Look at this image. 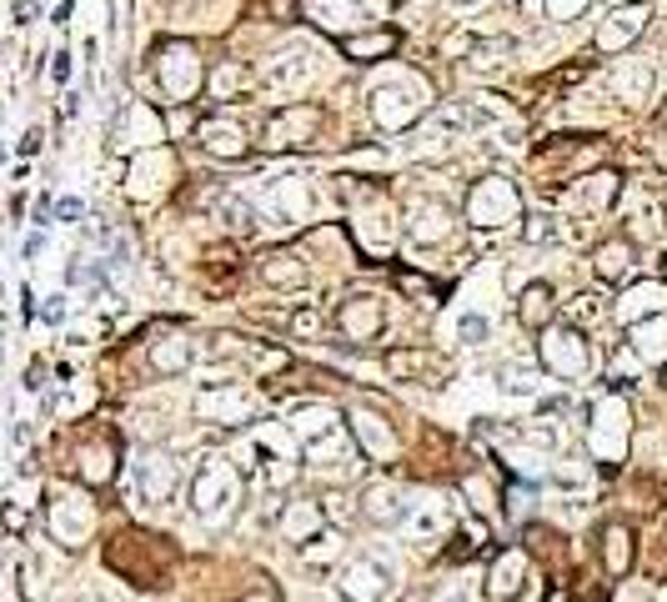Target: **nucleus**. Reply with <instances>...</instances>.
Wrapping results in <instances>:
<instances>
[{"mask_svg":"<svg viewBox=\"0 0 667 602\" xmlns=\"http://www.w3.org/2000/svg\"><path fill=\"white\" fill-rule=\"evenodd\" d=\"M211 91H216V96H241V91H246V71H241V66H221V71L211 76Z\"/></svg>","mask_w":667,"mask_h":602,"instance_id":"nucleus-36","label":"nucleus"},{"mask_svg":"<svg viewBox=\"0 0 667 602\" xmlns=\"http://www.w3.org/2000/svg\"><path fill=\"white\" fill-rule=\"evenodd\" d=\"M662 387H667V362H662Z\"/></svg>","mask_w":667,"mask_h":602,"instance_id":"nucleus-46","label":"nucleus"},{"mask_svg":"<svg viewBox=\"0 0 667 602\" xmlns=\"http://www.w3.org/2000/svg\"><path fill=\"white\" fill-rule=\"evenodd\" d=\"M632 6H637V0H632Z\"/></svg>","mask_w":667,"mask_h":602,"instance_id":"nucleus-50","label":"nucleus"},{"mask_svg":"<svg viewBox=\"0 0 667 602\" xmlns=\"http://www.w3.org/2000/svg\"><path fill=\"white\" fill-rule=\"evenodd\" d=\"M352 427H357V437H362V447H367L372 457H392V447H397V442H392V427H387L382 417L362 412V417H357Z\"/></svg>","mask_w":667,"mask_h":602,"instance_id":"nucleus-26","label":"nucleus"},{"mask_svg":"<svg viewBox=\"0 0 667 602\" xmlns=\"http://www.w3.org/2000/svg\"><path fill=\"white\" fill-rule=\"evenodd\" d=\"M637 352H642L647 362H667V317L637 322Z\"/></svg>","mask_w":667,"mask_h":602,"instance_id":"nucleus-28","label":"nucleus"},{"mask_svg":"<svg viewBox=\"0 0 667 602\" xmlns=\"http://www.w3.org/2000/svg\"><path fill=\"white\" fill-rule=\"evenodd\" d=\"M236 497H241V477L226 457H201L196 472H191V512L211 527H221L231 512H236Z\"/></svg>","mask_w":667,"mask_h":602,"instance_id":"nucleus-1","label":"nucleus"},{"mask_svg":"<svg viewBox=\"0 0 667 602\" xmlns=\"http://www.w3.org/2000/svg\"><path fill=\"white\" fill-rule=\"evenodd\" d=\"M517 211H522V201H517L512 181H502V176H487V181H477V186L467 191V221L482 226V231L517 221Z\"/></svg>","mask_w":667,"mask_h":602,"instance_id":"nucleus-3","label":"nucleus"},{"mask_svg":"<svg viewBox=\"0 0 667 602\" xmlns=\"http://www.w3.org/2000/svg\"><path fill=\"white\" fill-rule=\"evenodd\" d=\"M427 106H432L427 81H422V76H407V71H392V76L377 81V91H372V111H377V121H382L387 131L412 126Z\"/></svg>","mask_w":667,"mask_h":602,"instance_id":"nucleus-2","label":"nucleus"},{"mask_svg":"<svg viewBox=\"0 0 667 602\" xmlns=\"http://www.w3.org/2000/svg\"><path fill=\"white\" fill-rule=\"evenodd\" d=\"M311 51H286V56H276V61H266V71H261V81H266V91H276V96H291V91H301L306 86V76H311Z\"/></svg>","mask_w":667,"mask_h":602,"instance_id":"nucleus-12","label":"nucleus"},{"mask_svg":"<svg viewBox=\"0 0 667 602\" xmlns=\"http://www.w3.org/2000/svg\"><path fill=\"white\" fill-rule=\"evenodd\" d=\"M186 362H191V347H186V342H176V337L151 347V367H156V372H166V377H171V372H186Z\"/></svg>","mask_w":667,"mask_h":602,"instance_id":"nucleus-32","label":"nucleus"},{"mask_svg":"<svg viewBox=\"0 0 667 602\" xmlns=\"http://www.w3.org/2000/svg\"><path fill=\"white\" fill-rule=\"evenodd\" d=\"M342 51H347V61H377V56H392V51H397V36H392V31L342 36Z\"/></svg>","mask_w":667,"mask_h":602,"instance_id":"nucleus-24","label":"nucleus"},{"mask_svg":"<svg viewBox=\"0 0 667 602\" xmlns=\"http://www.w3.org/2000/svg\"><path fill=\"white\" fill-rule=\"evenodd\" d=\"M617 312L632 327L647 322V317H667V281H637V286H627L622 301H617Z\"/></svg>","mask_w":667,"mask_h":602,"instance_id":"nucleus-9","label":"nucleus"},{"mask_svg":"<svg viewBox=\"0 0 667 602\" xmlns=\"http://www.w3.org/2000/svg\"><path fill=\"white\" fill-rule=\"evenodd\" d=\"M612 196H617V176H612V171H597V176H592V186H582V201H587L592 211H597V206H607Z\"/></svg>","mask_w":667,"mask_h":602,"instance_id":"nucleus-34","label":"nucleus"},{"mask_svg":"<svg viewBox=\"0 0 667 602\" xmlns=\"http://www.w3.org/2000/svg\"><path fill=\"white\" fill-rule=\"evenodd\" d=\"M306 11L316 16V26L326 31H357L362 21H372V0H306Z\"/></svg>","mask_w":667,"mask_h":602,"instance_id":"nucleus-10","label":"nucleus"},{"mask_svg":"<svg viewBox=\"0 0 667 602\" xmlns=\"http://www.w3.org/2000/svg\"><path fill=\"white\" fill-rule=\"evenodd\" d=\"M547 317H552V286L532 281V286L522 291V307H517V322L537 332V327H547Z\"/></svg>","mask_w":667,"mask_h":602,"instance_id":"nucleus-25","label":"nucleus"},{"mask_svg":"<svg viewBox=\"0 0 667 602\" xmlns=\"http://www.w3.org/2000/svg\"><path fill=\"white\" fill-rule=\"evenodd\" d=\"M527 6H532V11H537V0H527Z\"/></svg>","mask_w":667,"mask_h":602,"instance_id":"nucleus-48","label":"nucleus"},{"mask_svg":"<svg viewBox=\"0 0 667 602\" xmlns=\"http://www.w3.org/2000/svg\"><path fill=\"white\" fill-rule=\"evenodd\" d=\"M116 136H121V141L131 136L136 146H156V141H161V116H156V111H146V106H126V116H121Z\"/></svg>","mask_w":667,"mask_h":602,"instance_id":"nucleus-22","label":"nucleus"},{"mask_svg":"<svg viewBox=\"0 0 667 602\" xmlns=\"http://www.w3.org/2000/svg\"><path fill=\"white\" fill-rule=\"evenodd\" d=\"M306 467H316V472H347V477H352V472L362 467V447L337 427V432L306 442Z\"/></svg>","mask_w":667,"mask_h":602,"instance_id":"nucleus-7","label":"nucleus"},{"mask_svg":"<svg viewBox=\"0 0 667 602\" xmlns=\"http://www.w3.org/2000/svg\"><path fill=\"white\" fill-rule=\"evenodd\" d=\"M156 81H161L166 101L186 106V101L196 96V86H201V61H196V51L181 46V41L161 46V51H156Z\"/></svg>","mask_w":667,"mask_h":602,"instance_id":"nucleus-4","label":"nucleus"},{"mask_svg":"<svg viewBox=\"0 0 667 602\" xmlns=\"http://www.w3.org/2000/svg\"><path fill=\"white\" fill-rule=\"evenodd\" d=\"M387 587H392V567L382 557H347L337 572V592L347 602H382Z\"/></svg>","mask_w":667,"mask_h":602,"instance_id":"nucleus-6","label":"nucleus"},{"mask_svg":"<svg viewBox=\"0 0 667 602\" xmlns=\"http://www.w3.org/2000/svg\"><path fill=\"white\" fill-rule=\"evenodd\" d=\"M407 602H422V597H407Z\"/></svg>","mask_w":667,"mask_h":602,"instance_id":"nucleus-49","label":"nucleus"},{"mask_svg":"<svg viewBox=\"0 0 667 602\" xmlns=\"http://www.w3.org/2000/svg\"><path fill=\"white\" fill-rule=\"evenodd\" d=\"M542 6H547L552 21H572L577 11H587V0H542Z\"/></svg>","mask_w":667,"mask_h":602,"instance_id":"nucleus-40","label":"nucleus"},{"mask_svg":"<svg viewBox=\"0 0 667 602\" xmlns=\"http://www.w3.org/2000/svg\"><path fill=\"white\" fill-rule=\"evenodd\" d=\"M487 332H492V327H487V317H477V312H467V317L457 322V337H462L467 347H482V342H487Z\"/></svg>","mask_w":667,"mask_h":602,"instance_id":"nucleus-38","label":"nucleus"},{"mask_svg":"<svg viewBox=\"0 0 667 602\" xmlns=\"http://www.w3.org/2000/svg\"><path fill=\"white\" fill-rule=\"evenodd\" d=\"M81 477H86V482H106V477H111V447H86Z\"/></svg>","mask_w":667,"mask_h":602,"instance_id":"nucleus-37","label":"nucleus"},{"mask_svg":"<svg viewBox=\"0 0 667 602\" xmlns=\"http://www.w3.org/2000/svg\"><path fill=\"white\" fill-rule=\"evenodd\" d=\"M602 542H607V547H602L607 572H627V562H632V537H627V527H607Z\"/></svg>","mask_w":667,"mask_h":602,"instance_id":"nucleus-33","label":"nucleus"},{"mask_svg":"<svg viewBox=\"0 0 667 602\" xmlns=\"http://www.w3.org/2000/svg\"><path fill=\"white\" fill-rule=\"evenodd\" d=\"M321 527H326V517H321L316 502H286L281 507V537L286 542H301L306 547V537H316Z\"/></svg>","mask_w":667,"mask_h":602,"instance_id":"nucleus-21","label":"nucleus"},{"mask_svg":"<svg viewBox=\"0 0 667 602\" xmlns=\"http://www.w3.org/2000/svg\"><path fill=\"white\" fill-rule=\"evenodd\" d=\"M261 276H266L271 286H291V281H306V266H301L296 256L281 251V256H266V261H261Z\"/></svg>","mask_w":667,"mask_h":602,"instance_id":"nucleus-31","label":"nucleus"},{"mask_svg":"<svg viewBox=\"0 0 667 602\" xmlns=\"http://www.w3.org/2000/svg\"><path fill=\"white\" fill-rule=\"evenodd\" d=\"M311 131H316V111L291 106V111L271 116V126H266V146H271V151H286V146H301Z\"/></svg>","mask_w":667,"mask_h":602,"instance_id":"nucleus-17","label":"nucleus"},{"mask_svg":"<svg viewBox=\"0 0 667 602\" xmlns=\"http://www.w3.org/2000/svg\"><path fill=\"white\" fill-rule=\"evenodd\" d=\"M326 432H337V412L331 407H301V417H296V437L301 442H316V437H326Z\"/></svg>","mask_w":667,"mask_h":602,"instance_id":"nucleus-30","label":"nucleus"},{"mask_svg":"<svg viewBox=\"0 0 667 602\" xmlns=\"http://www.w3.org/2000/svg\"><path fill=\"white\" fill-rule=\"evenodd\" d=\"M342 332L352 337V342H372L382 327H387V312H382V301L377 296H352V301H342Z\"/></svg>","mask_w":667,"mask_h":602,"instance_id":"nucleus-11","label":"nucleus"},{"mask_svg":"<svg viewBox=\"0 0 667 602\" xmlns=\"http://www.w3.org/2000/svg\"><path fill=\"white\" fill-rule=\"evenodd\" d=\"M662 271H667V266H662Z\"/></svg>","mask_w":667,"mask_h":602,"instance_id":"nucleus-51","label":"nucleus"},{"mask_svg":"<svg viewBox=\"0 0 667 602\" xmlns=\"http://www.w3.org/2000/svg\"><path fill=\"white\" fill-rule=\"evenodd\" d=\"M627 271H632V246L627 241H612V246L597 251V276L602 281H622Z\"/></svg>","mask_w":667,"mask_h":602,"instance_id":"nucleus-29","label":"nucleus"},{"mask_svg":"<svg viewBox=\"0 0 667 602\" xmlns=\"http://www.w3.org/2000/svg\"><path fill=\"white\" fill-rule=\"evenodd\" d=\"M412 236H417V241H447V236H452V211H447L442 201L417 206V211H412Z\"/></svg>","mask_w":667,"mask_h":602,"instance_id":"nucleus-23","label":"nucleus"},{"mask_svg":"<svg viewBox=\"0 0 667 602\" xmlns=\"http://www.w3.org/2000/svg\"><path fill=\"white\" fill-rule=\"evenodd\" d=\"M251 397L241 392V387H206L201 397H196V417L201 422H216V417H231V422H246L251 417Z\"/></svg>","mask_w":667,"mask_h":602,"instance_id":"nucleus-15","label":"nucleus"},{"mask_svg":"<svg viewBox=\"0 0 667 602\" xmlns=\"http://www.w3.org/2000/svg\"><path fill=\"white\" fill-rule=\"evenodd\" d=\"M542 367H547L552 377H562V382H582V377L592 372V347H587L582 332H572V327L547 332V342H542Z\"/></svg>","mask_w":667,"mask_h":602,"instance_id":"nucleus-5","label":"nucleus"},{"mask_svg":"<svg viewBox=\"0 0 667 602\" xmlns=\"http://www.w3.org/2000/svg\"><path fill=\"white\" fill-rule=\"evenodd\" d=\"M362 512H367V522H377V527H397V522H407V517H412V502H407V492H402V487L377 482V487H367Z\"/></svg>","mask_w":667,"mask_h":602,"instance_id":"nucleus-13","label":"nucleus"},{"mask_svg":"<svg viewBox=\"0 0 667 602\" xmlns=\"http://www.w3.org/2000/svg\"><path fill=\"white\" fill-rule=\"evenodd\" d=\"M6 532H26V512H21L16 502L6 507Z\"/></svg>","mask_w":667,"mask_h":602,"instance_id":"nucleus-43","label":"nucleus"},{"mask_svg":"<svg viewBox=\"0 0 667 602\" xmlns=\"http://www.w3.org/2000/svg\"><path fill=\"white\" fill-rule=\"evenodd\" d=\"M497 387L512 392V397H532V392H537V372H532V367H512V372L502 367V382H497Z\"/></svg>","mask_w":667,"mask_h":602,"instance_id":"nucleus-35","label":"nucleus"},{"mask_svg":"<svg viewBox=\"0 0 667 602\" xmlns=\"http://www.w3.org/2000/svg\"><path fill=\"white\" fill-rule=\"evenodd\" d=\"M66 312H71V307H66V296H51V301H46V312H41V317H46L51 327H61V322H66Z\"/></svg>","mask_w":667,"mask_h":602,"instance_id":"nucleus-41","label":"nucleus"},{"mask_svg":"<svg viewBox=\"0 0 667 602\" xmlns=\"http://www.w3.org/2000/svg\"><path fill=\"white\" fill-rule=\"evenodd\" d=\"M201 146L211 156H221V161H241L246 156V131L236 121H206L201 126Z\"/></svg>","mask_w":667,"mask_h":602,"instance_id":"nucleus-20","label":"nucleus"},{"mask_svg":"<svg viewBox=\"0 0 667 602\" xmlns=\"http://www.w3.org/2000/svg\"><path fill=\"white\" fill-rule=\"evenodd\" d=\"M522 577H527V557H522V552L497 557V562H492V572H487V597H492V602L517 597V592H522Z\"/></svg>","mask_w":667,"mask_h":602,"instance_id":"nucleus-19","label":"nucleus"},{"mask_svg":"<svg viewBox=\"0 0 667 602\" xmlns=\"http://www.w3.org/2000/svg\"><path fill=\"white\" fill-rule=\"evenodd\" d=\"M432 602H462V587H442V592H437Z\"/></svg>","mask_w":667,"mask_h":602,"instance_id":"nucleus-45","label":"nucleus"},{"mask_svg":"<svg viewBox=\"0 0 667 602\" xmlns=\"http://www.w3.org/2000/svg\"><path fill=\"white\" fill-rule=\"evenodd\" d=\"M662 161H667V141H662Z\"/></svg>","mask_w":667,"mask_h":602,"instance_id":"nucleus-47","label":"nucleus"},{"mask_svg":"<svg viewBox=\"0 0 667 602\" xmlns=\"http://www.w3.org/2000/svg\"><path fill=\"white\" fill-rule=\"evenodd\" d=\"M612 86H617V96L642 101V96H647V86H652V66H647V61H627V66H617Z\"/></svg>","mask_w":667,"mask_h":602,"instance_id":"nucleus-27","label":"nucleus"},{"mask_svg":"<svg viewBox=\"0 0 667 602\" xmlns=\"http://www.w3.org/2000/svg\"><path fill=\"white\" fill-rule=\"evenodd\" d=\"M176 482H181V467H176L166 452H141V462H136V487H141L146 502H166V497L176 492Z\"/></svg>","mask_w":667,"mask_h":602,"instance_id":"nucleus-8","label":"nucleus"},{"mask_svg":"<svg viewBox=\"0 0 667 602\" xmlns=\"http://www.w3.org/2000/svg\"><path fill=\"white\" fill-rule=\"evenodd\" d=\"M66 76H71V56L61 51V56H56V81H66Z\"/></svg>","mask_w":667,"mask_h":602,"instance_id":"nucleus-44","label":"nucleus"},{"mask_svg":"<svg viewBox=\"0 0 667 602\" xmlns=\"http://www.w3.org/2000/svg\"><path fill=\"white\" fill-rule=\"evenodd\" d=\"M51 532H56L66 547H76V542L91 532V502L76 497V492H61L56 507H51Z\"/></svg>","mask_w":667,"mask_h":602,"instance_id":"nucleus-14","label":"nucleus"},{"mask_svg":"<svg viewBox=\"0 0 667 602\" xmlns=\"http://www.w3.org/2000/svg\"><path fill=\"white\" fill-rule=\"evenodd\" d=\"M56 216H61V221H81V216H86V206H81L76 196H66V201L56 206Z\"/></svg>","mask_w":667,"mask_h":602,"instance_id":"nucleus-42","label":"nucleus"},{"mask_svg":"<svg viewBox=\"0 0 667 602\" xmlns=\"http://www.w3.org/2000/svg\"><path fill=\"white\" fill-rule=\"evenodd\" d=\"M497 56H512V41H507V36H497V41H492V46H482V51H477V61H472V66H477V71H492V66H502V61H497Z\"/></svg>","mask_w":667,"mask_h":602,"instance_id":"nucleus-39","label":"nucleus"},{"mask_svg":"<svg viewBox=\"0 0 667 602\" xmlns=\"http://www.w3.org/2000/svg\"><path fill=\"white\" fill-rule=\"evenodd\" d=\"M352 236H357V246L362 251H372V256H382V251H392V216L372 201V206H362L357 211V221H352Z\"/></svg>","mask_w":667,"mask_h":602,"instance_id":"nucleus-18","label":"nucleus"},{"mask_svg":"<svg viewBox=\"0 0 667 602\" xmlns=\"http://www.w3.org/2000/svg\"><path fill=\"white\" fill-rule=\"evenodd\" d=\"M642 31H647V11H642V6L612 11V16L597 26V51H622V46H632Z\"/></svg>","mask_w":667,"mask_h":602,"instance_id":"nucleus-16","label":"nucleus"}]
</instances>
